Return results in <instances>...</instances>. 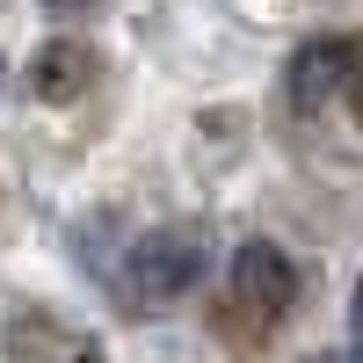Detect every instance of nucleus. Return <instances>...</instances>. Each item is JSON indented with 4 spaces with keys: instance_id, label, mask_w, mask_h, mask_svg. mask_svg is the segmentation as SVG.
<instances>
[{
    "instance_id": "1",
    "label": "nucleus",
    "mask_w": 363,
    "mask_h": 363,
    "mask_svg": "<svg viewBox=\"0 0 363 363\" xmlns=\"http://www.w3.org/2000/svg\"><path fill=\"white\" fill-rule=\"evenodd\" d=\"M203 262H211V233L203 225H153L124 255V291L138 306H174V298H189L203 284Z\"/></svg>"
},
{
    "instance_id": "2",
    "label": "nucleus",
    "mask_w": 363,
    "mask_h": 363,
    "mask_svg": "<svg viewBox=\"0 0 363 363\" xmlns=\"http://www.w3.org/2000/svg\"><path fill=\"white\" fill-rule=\"evenodd\" d=\"M233 306L247 320H262V327L298 306V269H291V255L277 240H247V247L233 255Z\"/></svg>"
},
{
    "instance_id": "3",
    "label": "nucleus",
    "mask_w": 363,
    "mask_h": 363,
    "mask_svg": "<svg viewBox=\"0 0 363 363\" xmlns=\"http://www.w3.org/2000/svg\"><path fill=\"white\" fill-rule=\"evenodd\" d=\"M22 87H29L37 102H80L87 87H95V51H87L80 37H51V44L29 51Z\"/></svg>"
},
{
    "instance_id": "4",
    "label": "nucleus",
    "mask_w": 363,
    "mask_h": 363,
    "mask_svg": "<svg viewBox=\"0 0 363 363\" xmlns=\"http://www.w3.org/2000/svg\"><path fill=\"white\" fill-rule=\"evenodd\" d=\"M8 356L15 363H102L95 335H80V327L51 320V313H15L8 320Z\"/></svg>"
},
{
    "instance_id": "5",
    "label": "nucleus",
    "mask_w": 363,
    "mask_h": 363,
    "mask_svg": "<svg viewBox=\"0 0 363 363\" xmlns=\"http://www.w3.org/2000/svg\"><path fill=\"white\" fill-rule=\"evenodd\" d=\"M342 87H349V37H313L306 51L291 58V102L306 109V116L327 109Z\"/></svg>"
},
{
    "instance_id": "6",
    "label": "nucleus",
    "mask_w": 363,
    "mask_h": 363,
    "mask_svg": "<svg viewBox=\"0 0 363 363\" xmlns=\"http://www.w3.org/2000/svg\"><path fill=\"white\" fill-rule=\"evenodd\" d=\"M342 102H349V116L363 124V37L349 44V87H342Z\"/></svg>"
},
{
    "instance_id": "7",
    "label": "nucleus",
    "mask_w": 363,
    "mask_h": 363,
    "mask_svg": "<svg viewBox=\"0 0 363 363\" xmlns=\"http://www.w3.org/2000/svg\"><path fill=\"white\" fill-rule=\"evenodd\" d=\"M349 327H356V342H363V284H356V306H349Z\"/></svg>"
},
{
    "instance_id": "8",
    "label": "nucleus",
    "mask_w": 363,
    "mask_h": 363,
    "mask_svg": "<svg viewBox=\"0 0 363 363\" xmlns=\"http://www.w3.org/2000/svg\"><path fill=\"white\" fill-rule=\"evenodd\" d=\"M51 8H95V0H51Z\"/></svg>"
}]
</instances>
